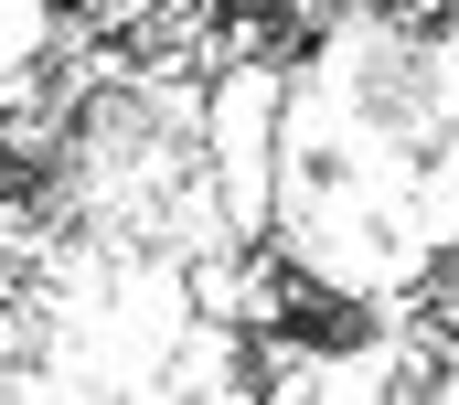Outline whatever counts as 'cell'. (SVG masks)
Segmentation results:
<instances>
[{
  "instance_id": "6da1fadb",
  "label": "cell",
  "mask_w": 459,
  "mask_h": 405,
  "mask_svg": "<svg viewBox=\"0 0 459 405\" xmlns=\"http://www.w3.org/2000/svg\"><path fill=\"white\" fill-rule=\"evenodd\" d=\"M32 352H43V320H32V299L0 289V363H32Z\"/></svg>"
}]
</instances>
